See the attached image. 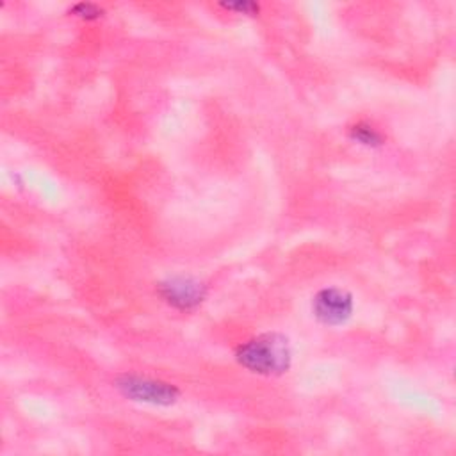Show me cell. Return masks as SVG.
<instances>
[{"mask_svg":"<svg viewBox=\"0 0 456 456\" xmlns=\"http://www.w3.org/2000/svg\"><path fill=\"white\" fill-rule=\"evenodd\" d=\"M235 360L249 372L260 376H280L292 365V347L283 333L267 331L239 344L235 349Z\"/></svg>","mask_w":456,"mask_h":456,"instance_id":"obj_1","label":"cell"},{"mask_svg":"<svg viewBox=\"0 0 456 456\" xmlns=\"http://www.w3.org/2000/svg\"><path fill=\"white\" fill-rule=\"evenodd\" d=\"M116 388L121 392L123 397L130 401L153 406H169L180 397V390L176 385L135 374L119 376L116 379Z\"/></svg>","mask_w":456,"mask_h":456,"instance_id":"obj_2","label":"cell"},{"mask_svg":"<svg viewBox=\"0 0 456 456\" xmlns=\"http://www.w3.org/2000/svg\"><path fill=\"white\" fill-rule=\"evenodd\" d=\"M157 292L162 297V301H166L169 306L182 312H189L205 301L208 289L201 280L194 276L176 274L162 280L157 285Z\"/></svg>","mask_w":456,"mask_h":456,"instance_id":"obj_3","label":"cell"},{"mask_svg":"<svg viewBox=\"0 0 456 456\" xmlns=\"http://www.w3.org/2000/svg\"><path fill=\"white\" fill-rule=\"evenodd\" d=\"M354 310V299L351 292L340 287L321 289L312 297V314L324 326L346 324Z\"/></svg>","mask_w":456,"mask_h":456,"instance_id":"obj_4","label":"cell"},{"mask_svg":"<svg viewBox=\"0 0 456 456\" xmlns=\"http://www.w3.org/2000/svg\"><path fill=\"white\" fill-rule=\"evenodd\" d=\"M349 137L363 146H370V148H376V146H381L383 144V135L374 128L370 126L369 123L365 121H358L354 123L351 128H349Z\"/></svg>","mask_w":456,"mask_h":456,"instance_id":"obj_5","label":"cell"},{"mask_svg":"<svg viewBox=\"0 0 456 456\" xmlns=\"http://www.w3.org/2000/svg\"><path fill=\"white\" fill-rule=\"evenodd\" d=\"M69 12L82 20H98L103 14V9L93 2H78L69 7Z\"/></svg>","mask_w":456,"mask_h":456,"instance_id":"obj_6","label":"cell"},{"mask_svg":"<svg viewBox=\"0 0 456 456\" xmlns=\"http://www.w3.org/2000/svg\"><path fill=\"white\" fill-rule=\"evenodd\" d=\"M226 11H235L242 14H256L260 11V5L256 2H221L219 4Z\"/></svg>","mask_w":456,"mask_h":456,"instance_id":"obj_7","label":"cell"}]
</instances>
